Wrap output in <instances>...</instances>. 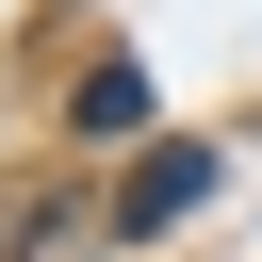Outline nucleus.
<instances>
[{
	"mask_svg": "<svg viewBox=\"0 0 262 262\" xmlns=\"http://www.w3.org/2000/svg\"><path fill=\"white\" fill-rule=\"evenodd\" d=\"M213 180H229V147H196V131H164V147H131V180H115L98 213H115V246H164L180 213H213Z\"/></svg>",
	"mask_w": 262,
	"mask_h": 262,
	"instance_id": "1",
	"label": "nucleus"
},
{
	"mask_svg": "<svg viewBox=\"0 0 262 262\" xmlns=\"http://www.w3.org/2000/svg\"><path fill=\"white\" fill-rule=\"evenodd\" d=\"M98 246H115V213H98L82 180H33V196L0 213V262H98Z\"/></svg>",
	"mask_w": 262,
	"mask_h": 262,
	"instance_id": "2",
	"label": "nucleus"
},
{
	"mask_svg": "<svg viewBox=\"0 0 262 262\" xmlns=\"http://www.w3.org/2000/svg\"><path fill=\"white\" fill-rule=\"evenodd\" d=\"M66 131H82V147H164V131H147V66H131V49H98V66L66 82Z\"/></svg>",
	"mask_w": 262,
	"mask_h": 262,
	"instance_id": "3",
	"label": "nucleus"
}]
</instances>
